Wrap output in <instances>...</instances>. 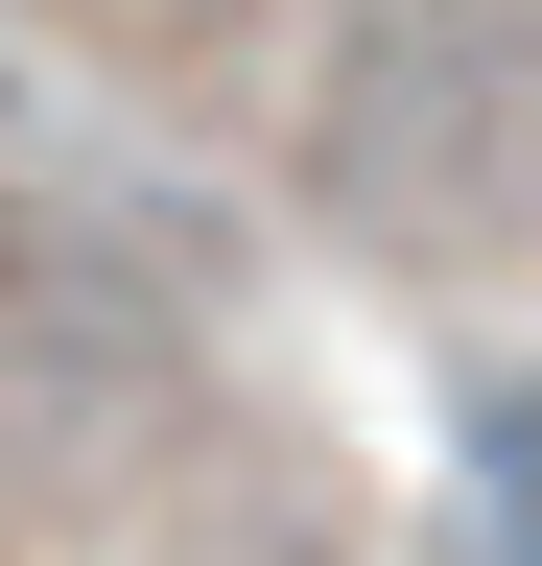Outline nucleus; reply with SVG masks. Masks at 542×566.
<instances>
[{
    "instance_id": "f257e3e1",
    "label": "nucleus",
    "mask_w": 542,
    "mask_h": 566,
    "mask_svg": "<svg viewBox=\"0 0 542 566\" xmlns=\"http://www.w3.org/2000/svg\"><path fill=\"white\" fill-rule=\"evenodd\" d=\"M471 520H496V566H542V378L471 401Z\"/></svg>"
}]
</instances>
